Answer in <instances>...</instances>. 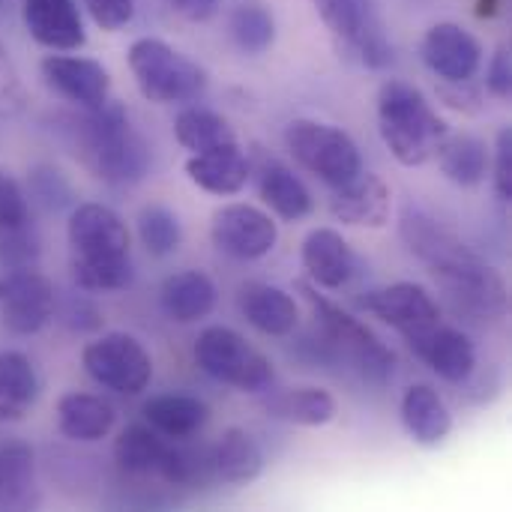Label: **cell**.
Returning <instances> with one entry per match:
<instances>
[{
	"instance_id": "7",
	"label": "cell",
	"mask_w": 512,
	"mask_h": 512,
	"mask_svg": "<svg viewBox=\"0 0 512 512\" xmlns=\"http://www.w3.org/2000/svg\"><path fill=\"white\" fill-rule=\"evenodd\" d=\"M195 363L213 381L243 393H261L273 384V363L231 327H207L195 342Z\"/></svg>"
},
{
	"instance_id": "6",
	"label": "cell",
	"mask_w": 512,
	"mask_h": 512,
	"mask_svg": "<svg viewBox=\"0 0 512 512\" xmlns=\"http://www.w3.org/2000/svg\"><path fill=\"white\" fill-rule=\"evenodd\" d=\"M285 147L303 171H309L330 189L342 186L357 171H363V156L354 138L339 126L321 120H291L285 129Z\"/></svg>"
},
{
	"instance_id": "16",
	"label": "cell",
	"mask_w": 512,
	"mask_h": 512,
	"mask_svg": "<svg viewBox=\"0 0 512 512\" xmlns=\"http://www.w3.org/2000/svg\"><path fill=\"white\" fill-rule=\"evenodd\" d=\"M405 342L447 384H465L474 375V369H477V348H474V342L462 330L444 327L441 321L426 327V330L408 333Z\"/></svg>"
},
{
	"instance_id": "23",
	"label": "cell",
	"mask_w": 512,
	"mask_h": 512,
	"mask_svg": "<svg viewBox=\"0 0 512 512\" xmlns=\"http://www.w3.org/2000/svg\"><path fill=\"white\" fill-rule=\"evenodd\" d=\"M402 423L411 435L414 444L420 447H438L450 438L453 432V414L441 393L429 384H414L405 390L402 405H399Z\"/></svg>"
},
{
	"instance_id": "36",
	"label": "cell",
	"mask_w": 512,
	"mask_h": 512,
	"mask_svg": "<svg viewBox=\"0 0 512 512\" xmlns=\"http://www.w3.org/2000/svg\"><path fill=\"white\" fill-rule=\"evenodd\" d=\"M231 39L246 54H264L276 39V18L264 3H240L228 21Z\"/></svg>"
},
{
	"instance_id": "32",
	"label": "cell",
	"mask_w": 512,
	"mask_h": 512,
	"mask_svg": "<svg viewBox=\"0 0 512 512\" xmlns=\"http://www.w3.org/2000/svg\"><path fill=\"white\" fill-rule=\"evenodd\" d=\"M267 414L273 420L291 423V426H327L336 417V399L321 387H297L282 390L267 402Z\"/></svg>"
},
{
	"instance_id": "45",
	"label": "cell",
	"mask_w": 512,
	"mask_h": 512,
	"mask_svg": "<svg viewBox=\"0 0 512 512\" xmlns=\"http://www.w3.org/2000/svg\"><path fill=\"white\" fill-rule=\"evenodd\" d=\"M441 96H444V105H450L456 111H465V114H474V111L483 108V96H480V90L471 87V81H459V84L444 81Z\"/></svg>"
},
{
	"instance_id": "39",
	"label": "cell",
	"mask_w": 512,
	"mask_h": 512,
	"mask_svg": "<svg viewBox=\"0 0 512 512\" xmlns=\"http://www.w3.org/2000/svg\"><path fill=\"white\" fill-rule=\"evenodd\" d=\"M27 222H30L27 195H24L21 183L6 168H0V225L18 228V225H27Z\"/></svg>"
},
{
	"instance_id": "5",
	"label": "cell",
	"mask_w": 512,
	"mask_h": 512,
	"mask_svg": "<svg viewBox=\"0 0 512 512\" xmlns=\"http://www.w3.org/2000/svg\"><path fill=\"white\" fill-rule=\"evenodd\" d=\"M129 69L144 99L156 105L195 102L207 90V72L183 51L156 36H141L129 45Z\"/></svg>"
},
{
	"instance_id": "42",
	"label": "cell",
	"mask_w": 512,
	"mask_h": 512,
	"mask_svg": "<svg viewBox=\"0 0 512 512\" xmlns=\"http://www.w3.org/2000/svg\"><path fill=\"white\" fill-rule=\"evenodd\" d=\"M30 189H33V195H36L45 207H51V210L63 207V204L72 198V189H69V183L63 180V174H60L57 168H36V171L30 174Z\"/></svg>"
},
{
	"instance_id": "21",
	"label": "cell",
	"mask_w": 512,
	"mask_h": 512,
	"mask_svg": "<svg viewBox=\"0 0 512 512\" xmlns=\"http://www.w3.org/2000/svg\"><path fill=\"white\" fill-rule=\"evenodd\" d=\"M186 174L189 180L219 198L237 195L246 189L249 177H252V165L246 159V153L240 150V144H228L210 153H192L186 159Z\"/></svg>"
},
{
	"instance_id": "4",
	"label": "cell",
	"mask_w": 512,
	"mask_h": 512,
	"mask_svg": "<svg viewBox=\"0 0 512 512\" xmlns=\"http://www.w3.org/2000/svg\"><path fill=\"white\" fill-rule=\"evenodd\" d=\"M297 294L312 309V318L321 330L324 345L330 354L345 360L357 375H363L372 384H387L396 372V354L351 312L327 300L312 282H297Z\"/></svg>"
},
{
	"instance_id": "47",
	"label": "cell",
	"mask_w": 512,
	"mask_h": 512,
	"mask_svg": "<svg viewBox=\"0 0 512 512\" xmlns=\"http://www.w3.org/2000/svg\"><path fill=\"white\" fill-rule=\"evenodd\" d=\"M3 285H6V276H0V297H3Z\"/></svg>"
},
{
	"instance_id": "41",
	"label": "cell",
	"mask_w": 512,
	"mask_h": 512,
	"mask_svg": "<svg viewBox=\"0 0 512 512\" xmlns=\"http://www.w3.org/2000/svg\"><path fill=\"white\" fill-rule=\"evenodd\" d=\"M492 183L501 201H512V129H501L495 150H492Z\"/></svg>"
},
{
	"instance_id": "13",
	"label": "cell",
	"mask_w": 512,
	"mask_h": 512,
	"mask_svg": "<svg viewBox=\"0 0 512 512\" xmlns=\"http://www.w3.org/2000/svg\"><path fill=\"white\" fill-rule=\"evenodd\" d=\"M423 63L441 81L459 84L474 81L483 69V45L480 39L456 21H438L426 30L420 42Z\"/></svg>"
},
{
	"instance_id": "9",
	"label": "cell",
	"mask_w": 512,
	"mask_h": 512,
	"mask_svg": "<svg viewBox=\"0 0 512 512\" xmlns=\"http://www.w3.org/2000/svg\"><path fill=\"white\" fill-rule=\"evenodd\" d=\"M321 21L366 69H387L393 63V42L375 9V0H315Z\"/></svg>"
},
{
	"instance_id": "15",
	"label": "cell",
	"mask_w": 512,
	"mask_h": 512,
	"mask_svg": "<svg viewBox=\"0 0 512 512\" xmlns=\"http://www.w3.org/2000/svg\"><path fill=\"white\" fill-rule=\"evenodd\" d=\"M45 84L78 108H99L111 96V75L99 60L75 54H48L42 63Z\"/></svg>"
},
{
	"instance_id": "38",
	"label": "cell",
	"mask_w": 512,
	"mask_h": 512,
	"mask_svg": "<svg viewBox=\"0 0 512 512\" xmlns=\"http://www.w3.org/2000/svg\"><path fill=\"white\" fill-rule=\"evenodd\" d=\"M39 258V234L33 222L9 228L0 225V264L15 270V267H33Z\"/></svg>"
},
{
	"instance_id": "10",
	"label": "cell",
	"mask_w": 512,
	"mask_h": 512,
	"mask_svg": "<svg viewBox=\"0 0 512 512\" xmlns=\"http://www.w3.org/2000/svg\"><path fill=\"white\" fill-rule=\"evenodd\" d=\"M84 372L105 390L138 396L153 381V357L129 333H105L81 354Z\"/></svg>"
},
{
	"instance_id": "11",
	"label": "cell",
	"mask_w": 512,
	"mask_h": 512,
	"mask_svg": "<svg viewBox=\"0 0 512 512\" xmlns=\"http://www.w3.org/2000/svg\"><path fill=\"white\" fill-rule=\"evenodd\" d=\"M213 246L237 261H258L279 243V228L270 213L252 204H225L210 222Z\"/></svg>"
},
{
	"instance_id": "44",
	"label": "cell",
	"mask_w": 512,
	"mask_h": 512,
	"mask_svg": "<svg viewBox=\"0 0 512 512\" xmlns=\"http://www.w3.org/2000/svg\"><path fill=\"white\" fill-rule=\"evenodd\" d=\"M486 87L495 99H510L512 93V54L507 45H501L489 66H486Z\"/></svg>"
},
{
	"instance_id": "40",
	"label": "cell",
	"mask_w": 512,
	"mask_h": 512,
	"mask_svg": "<svg viewBox=\"0 0 512 512\" xmlns=\"http://www.w3.org/2000/svg\"><path fill=\"white\" fill-rule=\"evenodd\" d=\"M84 9L90 12L93 24L117 33L135 18V0H84Z\"/></svg>"
},
{
	"instance_id": "8",
	"label": "cell",
	"mask_w": 512,
	"mask_h": 512,
	"mask_svg": "<svg viewBox=\"0 0 512 512\" xmlns=\"http://www.w3.org/2000/svg\"><path fill=\"white\" fill-rule=\"evenodd\" d=\"M429 273L435 276L453 309L459 315H468L471 321H501L510 312V288L504 276L492 264L480 261L474 252Z\"/></svg>"
},
{
	"instance_id": "26",
	"label": "cell",
	"mask_w": 512,
	"mask_h": 512,
	"mask_svg": "<svg viewBox=\"0 0 512 512\" xmlns=\"http://www.w3.org/2000/svg\"><path fill=\"white\" fill-rule=\"evenodd\" d=\"M258 192L270 213L285 222H300L312 213V192L285 162L270 159L258 168Z\"/></svg>"
},
{
	"instance_id": "31",
	"label": "cell",
	"mask_w": 512,
	"mask_h": 512,
	"mask_svg": "<svg viewBox=\"0 0 512 512\" xmlns=\"http://www.w3.org/2000/svg\"><path fill=\"white\" fill-rule=\"evenodd\" d=\"M174 138L189 153H210L237 144L234 126L210 108H183L174 117Z\"/></svg>"
},
{
	"instance_id": "33",
	"label": "cell",
	"mask_w": 512,
	"mask_h": 512,
	"mask_svg": "<svg viewBox=\"0 0 512 512\" xmlns=\"http://www.w3.org/2000/svg\"><path fill=\"white\" fill-rule=\"evenodd\" d=\"M165 435H159L150 423H132L117 435L114 444V459L120 465V471L135 474V477H147V474H159V465L165 459L168 450Z\"/></svg>"
},
{
	"instance_id": "14",
	"label": "cell",
	"mask_w": 512,
	"mask_h": 512,
	"mask_svg": "<svg viewBox=\"0 0 512 512\" xmlns=\"http://www.w3.org/2000/svg\"><path fill=\"white\" fill-rule=\"evenodd\" d=\"M360 309L390 324L402 336L426 330L441 321L438 300L417 282H396L387 288H375L366 297H360Z\"/></svg>"
},
{
	"instance_id": "3",
	"label": "cell",
	"mask_w": 512,
	"mask_h": 512,
	"mask_svg": "<svg viewBox=\"0 0 512 512\" xmlns=\"http://www.w3.org/2000/svg\"><path fill=\"white\" fill-rule=\"evenodd\" d=\"M378 129L393 159L405 168H420L435 159L438 144L450 132L426 93L399 78L384 81L378 90Z\"/></svg>"
},
{
	"instance_id": "37",
	"label": "cell",
	"mask_w": 512,
	"mask_h": 512,
	"mask_svg": "<svg viewBox=\"0 0 512 512\" xmlns=\"http://www.w3.org/2000/svg\"><path fill=\"white\" fill-rule=\"evenodd\" d=\"M138 237L153 258H168L180 249L183 228H180L177 213L153 204V207H144L138 216Z\"/></svg>"
},
{
	"instance_id": "27",
	"label": "cell",
	"mask_w": 512,
	"mask_h": 512,
	"mask_svg": "<svg viewBox=\"0 0 512 512\" xmlns=\"http://www.w3.org/2000/svg\"><path fill=\"white\" fill-rule=\"evenodd\" d=\"M441 174L456 186H480L492 168V150L477 135H450L435 150Z\"/></svg>"
},
{
	"instance_id": "1",
	"label": "cell",
	"mask_w": 512,
	"mask_h": 512,
	"mask_svg": "<svg viewBox=\"0 0 512 512\" xmlns=\"http://www.w3.org/2000/svg\"><path fill=\"white\" fill-rule=\"evenodd\" d=\"M72 120V144L81 165L114 186L138 183L150 168V147L132 126L120 102H102L99 108H81Z\"/></svg>"
},
{
	"instance_id": "12",
	"label": "cell",
	"mask_w": 512,
	"mask_h": 512,
	"mask_svg": "<svg viewBox=\"0 0 512 512\" xmlns=\"http://www.w3.org/2000/svg\"><path fill=\"white\" fill-rule=\"evenodd\" d=\"M54 285L33 267H15L6 273L0 315L12 336H33L54 318Z\"/></svg>"
},
{
	"instance_id": "18",
	"label": "cell",
	"mask_w": 512,
	"mask_h": 512,
	"mask_svg": "<svg viewBox=\"0 0 512 512\" xmlns=\"http://www.w3.org/2000/svg\"><path fill=\"white\" fill-rule=\"evenodd\" d=\"M21 15L27 33L51 51H78L87 42L75 0H24Z\"/></svg>"
},
{
	"instance_id": "28",
	"label": "cell",
	"mask_w": 512,
	"mask_h": 512,
	"mask_svg": "<svg viewBox=\"0 0 512 512\" xmlns=\"http://www.w3.org/2000/svg\"><path fill=\"white\" fill-rule=\"evenodd\" d=\"M39 396V375L27 354L0 351V423H21Z\"/></svg>"
},
{
	"instance_id": "43",
	"label": "cell",
	"mask_w": 512,
	"mask_h": 512,
	"mask_svg": "<svg viewBox=\"0 0 512 512\" xmlns=\"http://www.w3.org/2000/svg\"><path fill=\"white\" fill-rule=\"evenodd\" d=\"M24 105V90L18 81V72L9 60V51L0 39V117H12L18 114Z\"/></svg>"
},
{
	"instance_id": "29",
	"label": "cell",
	"mask_w": 512,
	"mask_h": 512,
	"mask_svg": "<svg viewBox=\"0 0 512 512\" xmlns=\"http://www.w3.org/2000/svg\"><path fill=\"white\" fill-rule=\"evenodd\" d=\"M144 417L159 435L171 441H186V438H195L207 426L210 408L195 396L168 393V396H153L150 402H144Z\"/></svg>"
},
{
	"instance_id": "24",
	"label": "cell",
	"mask_w": 512,
	"mask_h": 512,
	"mask_svg": "<svg viewBox=\"0 0 512 512\" xmlns=\"http://www.w3.org/2000/svg\"><path fill=\"white\" fill-rule=\"evenodd\" d=\"M219 291L213 279L201 270H180L162 282L159 303L162 312L177 324H195L216 309Z\"/></svg>"
},
{
	"instance_id": "2",
	"label": "cell",
	"mask_w": 512,
	"mask_h": 512,
	"mask_svg": "<svg viewBox=\"0 0 512 512\" xmlns=\"http://www.w3.org/2000/svg\"><path fill=\"white\" fill-rule=\"evenodd\" d=\"M72 276L81 291H123L135 270L129 258V228L105 204H78L69 216Z\"/></svg>"
},
{
	"instance_id": "17",
	"label": "cell",
	"mask_w": 512,
	"mask_h": 512,
	"mask_svg": "<svg viewBox=\"0 0 512 512\" xmlns=\"http://www.w3.org/2000/svg\"><path fill=\"white\" fill-rule=\"evenodd\" d=\"M390 210H393V195H390V186L378 174L357 171L342 186H333L330 213L342 225L378 231L390 222Z\"/></svg>"
},
{
	"instance_id": "25",
	"label": "cell",
	"mask_w": 512,
	"mask_h": 512,
	"mask_svg": "<svg viewBox=\"0 0 512 512\" xmlns=\"http://www.w3.org/2000/svg\"><path fill=\"white\" fill-rule=\"evenodd\" d=\"M114 408L93 393H66L57 402V429L75 444H96L114 429Z\"/></svg>"
},
{
	"instance_id": "46",
	"label": "cell",
	"mask_w": 512,
	"mask_h": 512,
	"mask_svg": "<svg viewBox=\"0 0 512 512\" xmlns=\"http://www.w3.org/2000/svg\"><path fill=\"white\" fill-rule=\"evenodd\" d=\"M168 6H171L180 18L201 24V21H210V18L216 15L219 0H168Z\"/></svg>"
},
{
	"instance_id": "19",
	"label": "cell",
	"mask_w": 512,
	"mask_h": 512,
	"mask_svg": "<svg viewBox=\"0 0 512 512\" xmlns=\"http://www.w3.org/2000/svg\"><path fill=\"white\" fill-rule=\"evenodd\" d=\"M303 267L315 288L339 291L354 276V252L336 228H315L300 249Z\"/></svg>"
},
{
	"instance_id": "20",
	"label": "cell",
	"mask_w": 512,
	"mask_h": 512,
	"mask_svg": "<svg viewBox=\"0 0 512 512\" xmlns=\"http://www.w3.org/2000/svg\"><path fill=\"white\" fill-rule=\"evenodd\" d=\"M243 318L264 336H291L300 324V309L297 300L267 282H246L237 294Z\"/></svg>"
},
{
	"instance_id": "35",
	"label": "cell",
	"mask_w": 512,
	"mask_h": 512,
	"mask_svg": "<svg viewBox=\"0 0 512 512\" xmlns=\"http://www.w3.org/2000/svg\"><path fill=\"white\" fill-rule=\"evenodd\" d=\"M186 441H168L159 477L171 486H201L213 477V450Z\"/></svg>"
},
{
	"instance_id": "22",
	"label": "cell",
	"mask_w": 512,
	"mask_h": 512,
	"mask_svg": "<svg viewBox=\"0 0 512 512\" xmlns=\"http://www.w3.org/2000/svg\"><path fill=\"white\" fill-rule=\"evenodd\" d=\"M402 240L408 243V249L429 267H441V264H450V261H459L465 255H471L468 243L459 240L450 228H444L438 219H432L429 213L417 210V207H408L402 213Z\"/></svg>"
},
{
	"instance_id": "34",
	"label": "cell",
	"mask_w": 512,
	"mask_h": 512,
	"mask_svg": "<svg viewBox=\"0 0 512 512\" xmlns=\"http://www.w3.org/2000/svg\"><path fill=\"white\" fill-rule=\"evenodd\" d=\"M33 504V450L24 444L0 447V510Z\"/></svg>"
},
{
	"instance_id": "30",
	"label": "cell",
	"mask_w": 512,
	"mask_h": 512,
	"mask_svg": "<svg viewBox=\"0 0 512 512\" xmlns=\"http://www.w3.org/2000/svg\"><path fill=\"white\" fill-rule=\"evenodd\" d=\"M264 471V450L246 429H225L219 444L213 447V474L222 483L243 486L258 480Z\"/></svg>"
}]
</instances>
